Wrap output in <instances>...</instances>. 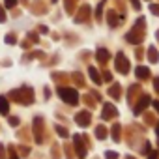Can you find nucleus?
<instances>
[{
  "mask_svg": "<svg viewBox=\"0 0 159 159\" xmlns=\"http://www.w3.org/2000/svg\"><path fill=\"white\" fill-rule=\"evenodd\" d=\"M58 96H60L67 105H75V103L79 101V94H77V90H73V88H58Z\"/></svg>",
  "mask_w": 159,
  "mask_h": 159,
  "instance_id": "nucleus-1",
  "label": "nucleus"
},
{
  "mask_svg": "<svg viewBox=\"0 0 159 159\" xmlns=\"http://www.w3.org/2000/svg\"><path fill=\"white\" fill-rule=\"evenodd\" d=\"M116 69L122 71V73H127V71H129V62H127V58H125L122 52L116 56Z\"/></svg>",
  "mask_w": 159,
  "mask_h": 159,
  "instance_id": "nucleus-2",
  "label": "nucleus"
},
{
  "mask_svg": "<svg viewBox=\"0 0 159 159\" xmlns=\"http://www.w3.org/2000/svg\"><path fill=\"white\" fill-rule=\"evenodd\" d=\"M75 120H77L79 125H88V122H90V114H88L86 111H83V112H79V114H77Z\"/></svg>",
  "mask_w": 159,
  "mask_h": 159,
  "instance_id": "nucleus-3",
  "label": "nucleus"
},
{
  "mask_svg": "<svg viewBox=\"0 0 159 159\" xmlns=\"http://www.w3.org/2000/svg\"><path fill=\"white\" fill-rule=\"evenodd\" d=\"M148 105H150V98H142V99H140V103L135 107V114H140V112H142Z\"/></svg>",
  "mask_w": 159,
  "mask_h": 159,
  "instance_id": "nucleus-4",
  "label": "nucleus"
},
{
  "mask_svg": "<svg viewBox=\"0 0 159 159\" xmlns=\"http://www.w3.org/2000/svg\"><path fill=\"white\" fill-rule=\"evenodd\" d=\"M112 116H116V109H114L112 105H105V109H103V118H112Z\"/></svg>",
  "mask_w": 159,
  "mask_h": 159,
  "instance_id": "nucleus-5",
  "label": "nucleus"
},
{
  "mask_svg": "<svg viewBox=\"0 0 159 159\" xmlns=\"http://www.w3.org/2000/svg\"><path fill=\"white\" fill-rule=\"evenodd\" d=\"M8 111H10L8 99H6V98H2V96H0V112H2V114H8Z\"/></svg>",
  "mask_w": 159,
  "mask_h": 159,
  "instance_id": "nucleus-6",
  "label": "nucleus"
},
{
  "mask_svg": "<svg viewBox=\"0 0 159 159\" xmlns=\"http://www.w3.org/2000/svg\"><path fill=\"white\" fill-rule=\"evenodd\" d=\"M109 56H111V54H109L107 49H99V51H98V60H99V62H107Z\"/></svg>",
  "mask_w": 159,
  "mask_h": 159,
  "instance_id": "nucleus-7",
  "label": "nucleus"
},
{
  "mask_svg": "<svg viewBox=\"0 0 159 159\" xmlns=\"http://www.w3.org/2000/svg\"><path fill=\"white\" fill-rule=\"evenodd\" d=\"M148 75H150L148 67H144V66H139V67H137V77H139V79H146Z\"/></svg>",
  "mask_w": 159,
  "mask_h": 159,
  "instance_id": "nucleus-8",
  "label": "nucleus"
},
{
  "mask_svg": "<svg viewBox=\"0 0 159 159\" xmlns=\"http://www.w3.org/2000/svg\"><path fill=\"white\" fill-rule=\"evenodd\" d=\"M88 73H90V77L94 79V83H96V84H99V83H101V79H99V75H98V69H96V67H90V69H88Z\"/></svg>",
  "mask_w": 159,
  "mask_h": 159,
  "instance_id": "nucleus-9",
  "label": "nucleus"
},
{
  "mask_svg": "<svg viewBox=\"0 0 159 159\" xmlns=\"http://www.w3.org/2000/svg\"><path fill=\"white\" fill-rule=\"evenodd\" d=\"M148 58H150L152 62H157V60H159V54H157V51H155L153 47L148 49Z\"/></svg>",
  "mask_w": 159,
  "mask_h": 159,
  "instance_id": "nucleus-10",
  "label": "nucleus"
},
{
  "mask_svg": "<svg viewBox=\"0 0 159 159\" xmlns=\"http://www.w3.org/2000/svg\"><path fill=\"white\" fill-rule=\"evenodd\" d=\"M150 11L155 13V15L159 17V4H152V6H150Z\"/></svg>",
  "mask_w": 159,
  "mask_h": 159,
  "instance_id": "nucleus-11",
  "label": "nucleus"
},
{
  "mask_svg": "<svg viewBox=\"0 0 159 159\" xmlns=\"http://www.w3.org/2000/svg\"><path fill=\"white\" fill-rule=\"evenodd\" d=\"M107 17H109V23H111V26H116V17H114V13H109Z\"/></svg>",
  "mask_w": 159,
  "mask_h": 159,
  "instance_id": "nucleus-12",
  "label": "nucleus"
},
{
  "mask_svg": "<svg viewBox=\"0 0 159 159\" xmlns=\"http://www.w3.org/2000/svg\"><path fill=\"white\" fill-rule=\"evenodd\" d=\"M4 2H6V8H13L17 4V0H4Z\"/></svg>",
  "mask_w": 159,
  "mask_h": 159,
  "instance_id": "nucleus-13",
  "label": "nucleus"
},
{
  "mask_svg": "<svg viewBox=\"0 0 159 159\" xmlns=\"http://www.w3.org/2000/svg\"><path fill=\"white\" fill-rule=\"evenodd\" d=\"M96 133H98V137H99V139H103V137H105V129H103V127H98V131H96Z\"/></svg>",
  "mask_w": 159,
  "mask_h": 159,
  "instance_id": "nucleus-14",
  "label": "nucleus"
},
{
  "mask_svg": "<svg viewBox=\"0 0 159 159\" xmlns=\"http://www.w3.org/2000/svg\"><path fill=\"white\" fill-rule=\"evenodd\" d=\"M4 21H6V11L0 8V23H4Z\"/></svg>",
  "mask_w": 159,
  "mask_h": 159,
  "instance_id": "nucleus-15",
  "label": "nucleus"
},
{
  "mask_svg": "<svg viewBox=\"0 0 159 159\" xmlns=\"http://www.w3.org/2000/svg\"><path fill=\"white\" fill-rule=\"evenodd\" d=\"M6 41H8V43H15V38H13V36H8Z\"/></svg>",
  "mask_w": 159,
  "mask_h": 159,
  "instance_id": "nucleus-16",
  "label": "nucleus"
},
{
  "mask_svg": "<svg viewBox=\"0 0 159 159\" xmlns=\"http://www.w3.org/2000/svg\"><path fill=\"white\" fill-rule=\"evenodd\" d=\"M107 157H109V159H116V153H114V152H109Z\"/></svg>",
  "mask_w": 159,
  "mask_h": 159,
  "instance_id": "nucleus-17",
  "label": "nucleus"
},
{
  "mask_svg": "<svg viewBox=\"0 0 159 159\" xmlns=\"http://www.w3.org/2000/svg\"><path fill=\"white\" fill-rule=\"evenodd\" d=\"M10 124H11V125H17V124H19V120H17V118H11V120H10Z\"/></svg>",
  "mask_w": 159,
  "mask_h": 159,
  "instance_id": "nucleus-18",
  "label": "nucleus"
},
{
  "mask_svg": "<svg viewBox=\"0 0 159 159\" xmlns=\"http://www.w3.org/2000/svg\"><path fill=\"white\" fill-rule=\"evenodd\" d=\"M148 159H157V152H153V153H150V155H148Z\"/></svg>",
  "mask_w": 159,
  "mask_h": 159,
  "instance_id": "nucleus-19",
  "label": "nucleus"
},
{
  "mask_svg": "<svg viewBox=\"0 0 159 159\" xmlns=\"http://www.w3.org/2000/svg\"><path fill=\"white\" fill-rule=\"evenodd\" d=\"M131 2H133V6H135V8H137V10H139V8H140V4H139V2H137V0H131Z\"/></svg>",
  "mask_w": 159,
  "mask_h": 159,
  "instance_id": "nucleus-20",
  "label": "nucleus"
},
{
  "mask_svg": "<svg viewBox=\"0 0 159 159\" xmlns=\"http://www.w3.org/2000/svg\"><path fill=\"white\" fill-rule=\"evenodd\" d=\"M153 83H155V90L159 92V79H155V81H153Z\"/></svg>",
  "mask_w": 159,
  "mask_h": 159,
  "instance_id": "nucleus-21",
  "label": "nucleus"
},
{
  "mask_svg": "<svg viewBox=\"0 0 159 159\" xmlns=\"http://www.w3.org/2000/svg\"><path fill=\"white\" fill-rule=\"evenodd\" d=\"M152 105H153V107H155V109H157V111H159V101H153V103H152Z\"/></svg>",
  "mask_w": 159,
  "mask_h": 159,
  "instance_id": "nucleus-22",
  "label": "nucleus"
},
{
  "mask_svg": "<svg viewBox=\"0 0 159 159\" xmlns=\"http://www.w3.org/2000/svg\"><path fill=\"white\" fill-rule=\"evenodd\" d=\"M157 135H159V125H157Z\"/></svg>",
  "mask_w": 159,
  "mask_h": 159,
  "instance_id": "nucleus-23",
  "label": "nucleus"
}]
</instances>
